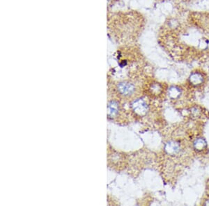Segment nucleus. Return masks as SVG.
Instances as JSON below:
<instances>
[{"label": "nucleus", "instance_id": "obj_1", "mask_svg": "<svg viewBox=\"0 0 209 206\" xmlns=\"http://www.w3.org/2000/svg\"><path fill=\"white\" fill-rule=\"evenodd\" d=\"M189 81L190 83L193 86H200L204 83V76L203 74L199 71H194L192 72L189 77Z\"/></svg>", "mask_w": 209, "mask_h": 206}, {"label": "nucleus", "instance_id": "obj_2", "mask_svg": "<svg viewBox=\"0 0 209 206\" xmlns=\"http://www.w3.org/2000/svg\"><path fill=\"white\" fill-rule=\"evenodd\" d=\"M119 88L123 95H127L132 93L135 87H134L133 85L130 83H121Z\"/></svg>", "mask_w": 209, "mask_h": 206}, {"label": "nucleus", "instance_id": "obj_5", "mask_svg": "<svg viewBox=\"0 0 209 206\" xmlns=\"http://www.w3.org/2000/svg\"><path fill=\"white\" fill-rule=\"evenodd\" d=\"M204 205H209V199H208V200H206V201H205Z\"/></svg>", "mask_w": 209, "mask_h": 206}, {"label": "nucleus", "instance_id": "obj_4", "mask_svg": "<svg viewBox=\"0 0 209 206\" xmlns=\"http://www.w3.org/2000/svg\"><path fill=\"white\" fill-rule=\"evenodd\" d=\"M194 146L196 149L201 150L204 147H206V142L204 141V140L199 138L197 140H196L194 144Z\"/></svg>", "mask_w": 209, "mask_h": 206}, {"label": "nucleus", "instance_id": "obj_3", "mask_svg": "<svg viewBox=\"0 0 209 206\" xmlns=\"http://www.w3.org/2000/svg\"><path fill=\"white\" fill-rule=\"evenodd\" d=\"M180 149L179 144L176 142H171L168 145V152L170 154H175L179 152Z\"/></svg>", "mask_w": 209, "mask_h": 206}]
</instances>
